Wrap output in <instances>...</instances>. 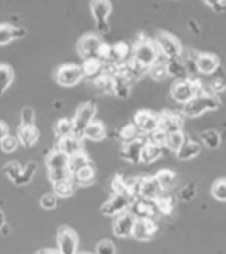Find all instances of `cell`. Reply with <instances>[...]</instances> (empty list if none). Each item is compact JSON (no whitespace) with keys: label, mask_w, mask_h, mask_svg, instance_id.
Listing matches in <instances>:
<instances>
[{"label":"cell","mask_w":226,"mask_h":254,"mask_svg":"<svg viewBox=\"0 0 226 254\" xmlns=\"http://www.w3.org/2000/svg\"><path fill=\"white\" fill-rule=\"evenodd\" d=\"M132 123L136 125V128L140 130V133L144 134V136H148V134L157 129L159 116L155 115V113L149 112V111H138L133 116Z\"/></svg>","instance_id":"13"},{"label":"cell","mask_w":226,"mask_h":254,"mask_svg":"<svg viewBox=\"0 0 226 254\" xmlns=\"http://www.w3.org/2000/svg\"><path fill=\"white\" fill-rule=\"evenodd\" d=\"M163 146L156 145V144H152L147 140L145 145L143 148V152H141V163L144 164H152L157 161L161 156L164 154Z\"/></svg>","instance_id":"29"},{"label":"cell","mask_w":226,"mask_h":254,"mask_svg":"<svg viewBox=\"0 0 226 254\" xmlns=\"http://www.w3.org/2000/svg\"><path fill=\"white\" fill-rule=\"evenodd\" d=\"M155 179L160 184V187L163 189V192H167L169 189H172L176 184L177 175L170 169H161L155 175Z\"/></svg>","instance_id":"31"},{"label":"cell","mask_w":226,"mask_h":254,"mask_svg":"<svg viewBox=\"0 0 226 254\" xmlns=\"http://www.w3.org/2000/svg\"><path fill=\"white\" fill-rule=\"evenodd\" d=\"M91 12L96 23V28L101 34L109 31L108 17L112 11V4L109 0H91Z\"/></svg>","instance_id":"10"},{"label":"cell","mask_w":226,"mask_h":254,"mask_svg":"<svg viewBox=\"0 0 226 254\" xmlns=\"http://www.w3.org/2000/svg\"><path fill=\"white\" fill-rule=\"evenodd\" d=\"M147 142V136H140L133 141L124 144L120 150V157L130 164L141 163V152Z\"/></svg>","instance_id":"12"},{"label":"cell","mask_w":226,"mask_h":254,"mask_svg":"<svg viewBox=\"0 0 226 254\" xmlns=\"http://www.w3.org/2000/svg\"><path fill=\"white\" fill-rule=\"evenodd\" d=\"M76 185L73 179H67L63 181H57V183L52 184V193H55L57 198H68L71 197L76 190Z\"/></svg>","instance_id":"27"},{"label":"cell","mask_w":226,"mask_h":254,"mask_svg":"<svg viewBox=\"0 0 226 254\" xmlns=\"http://www.w3.org/2000/svg\"><path fill=\"white\" fill-rule=\"evenodd\" d=\"M148 73L156 81H163L167 77H169L167 72V67H165V62H160V60L156 62L152 67L148 68Z\"/></svg>","instance_id":"41"},{"label":"cell","mask_w":226,"mask_h":254,"mask_svg":"<svg viewBox=\"0 0 226 254\" xmlns=\"http://www.w3.org/2000/svg\"><path fill=\"white\" fill-rule=\"evenodd\" d=\"M204 3L213 9L214 12H224V11H226L225 0H204Z\"/></svg>","instance_id":"50"},{"label":"cell","mask_w":226,"mask_h":254,"mask_svg":"<svg viewBox=\"0 0 226 254\" xmlns=\"http://www.w3.org/2000/svg\"><path fill=\"white\" fill-rule=\"evenodd\" d=\"M9 134V128L8 125L5 124L4 121L0 120V141L3 140V138H5Z\"/></svg>","instance_id":"51"},{"label":"cell","mask_w":226,"mask_h":254,"mask_svg":"<svg viewBox=\"0 0 226 254\" xmlns=\"http://www.w3.org/2000/svg\"><path fill=\"white\" fill-rule=\"evenodd\" d=\"M147 140L152 144H156V145L163 146L165 148V140H167V134L161 132L160 129H156L155 132H152L147 136Z\"/></svg>","instance_id":"47"},{"label":"cell","mask_w":226,"mask_h":254,"mask_svg":"<svg viewBox=\"0 0 226 254\" xmlns=\"http://www.w3.org/2000/svg\"><path fill=\"white\" fill-rule=\"evenodd\" d=\"M132 202H133V198H130L129 196L121 194V193H113L112 196L101 205L100 212L103 216L116 217L121 213L128 212Z\"/></svg>","instance_id":"8"},{"label":"cell","mask_w":226,"mask_h":254,"mask_svg":"<svg viewBox=\"0 0 226 254\" xmlns=\"http://www.w3.org/2000/svg\"><path fill=\"white\" fill-rule=\"evenodd\" d=\"M200 152H201V146H200L198 142L186 140L180 149L176 152V157L181 160V161H188V160L196 158L200 154Z\"/></svg>","instance_id":"26"},{"label":"cell","mask_w":226,"mask_h":254,"mask_svg":"<svg viewBox=\"0 0 226 254\" xmlns=\"http://www.w3.org/2000/svg\"><path fill=\"white\" fill-rule=\"evenodd\" d=\"M212 196L220 202H226V179H217L212 185Z\"/></svg>","instance_id":"40"},{"label":"cell","mask_w":226,"mask_h":254,"mask_svg":"<svg viewBox=\"0 0 226 254\" xmlns=\"http://www.w3.org/2000/svg\"><path fill=\"white\" fill-rule=\"evenodd\" d=\"M56 242H57V250L61 254H77L79 236L71 226H60L56 236Z\"/></svg>","instance_id":"9"},{"label":"cell","mask_w":226,"mask_h":254,"mask_svg":"<svg viewBox=\"0 0 226 254\" xmlns=\"http://www.w3.org/2000/svg\"><path fill=\"white\" fill-rule=\"evenodd\" d=\"M34 254H61L59 250L55 249H48V248H44V249H39L38 252H35Z\"/></svg>","instance_id":"53"},{"label":"cell","mask_w":226,"mask_h":254,"mask_svg":"<svg viewBox=\"0 0 226 254\" xmlns=\"http://www.w3.org/2000/svg\"><path fill=\"white\" fill-rule=\"evenodd\" d=\"M165 67H167L168 76H170L173 79L177 80H186L190 79L189 77V71L188 67L185 62L180 58H173V59H165Z\"/></svg>","instance_id":"22"},{"label":"cell","mask_w":226,"mask_h":254,"mask_svg":"<svg viewBox=\"0 0 226 254\" xmlns=\"http://www.w3.org/2000/svg\"><path fill=\"white\" fill-rule=\"evenodd\" d=\"M96 112V104L92 103V101L81 103V104L77 107L75 117L72 119V121H73V134H75L76 137H84V132L88 128V125L95 120Z\"/></svg>","instance_id":"5"},{"label":"cell","mask_w":226,"mask_h":254,"mask_svg":"<svg viewBox=\"0 0 226 254\" xmlns=\"http://www.w3.org/2000/svg\"><path fill=\"white\" fill-rule=\"evenodd\" d=\"M95 254H116V245L114 242L105 238L96 244Z\"/></svg>","instance_id":"43"},{"label":"cell","mask_w":226,"mask_h":254,"mask_svg":"<svg viewBox=\"0 0 226 254\" xmlns=\"http://www.w3.org/2000/svg\"><path fill=\"white\" fill-rule=\"evenodd\" d=\"M17 140L21 146L31 148L39 140V130L35 125H20L17 129Z\"/></svg>","instance_id":"24"},{"label":"cell","mask_w":226,"mask_h":254,"mask_svg":"<svg viewBox=\"0 0 226 254\" xmlns=\"http://www.w3.org/2000/svg\"><path fill=\"white\" fill-rule=\"evenodd\" d=\"M46 165L48 171V179L52 184L72 177L69 172V157L57 148L52 149L47 154Z\"/></svg>","instance_id":"1"},{"label":"cell","mask_w":226,"mask_h":254,"mask_svg":"<svg viewBox=\"0 0 226 254\" xmlns=\"http://www.w3.org/2000/svg\"><path fill=\"white\" fill-rule=\"evenodd\" d=\"M155 44L160 55L165 59L180 58L182 54V46L180 40L169 32L160 31L159 34L156 35Z\"/></svg>","instance_id":"6"},{"label":"cell","mask_w":226,"mask_h":254,"mask_svg":"<svg viewBox=\"0 0 226 254\" xmlns=\"http://www.w3.org/2000/svg\"><path fill=\"white\" fill-rule=\"evenodd\" d=\"M20 125H35V111L31 107H24L21 111Z\"/></svg>","instance_id":"48"},{"label":"cell","mask_w":226,"mask_h":254,"mask_svg":"<svg viewBox=\"0 0 226 254\" xmlns=\"http://www.w3.org/2000/svg\"><path fill=\"white\" fill-rule=\"evenodd\" d=\"M129 55H132V47L125 42L116 43L111 46V51H109V58L105 64H113V65H118L125 63L129 58Z\"/></svg>","instance_id":"20"},{"label":"cell","mask_w":226,"mask_h":254,"mask_svg":"<svg viewBox=\"0 0 226 254\" xmlns=\"http://www.w3.org/2000/svg\"><path fill=\"white\" fill-rule=\"evenodd\" d=\"M134 222H136V217L130 210L118 214L114 217V221H113V233L116 237L120 238L129 237L133 232Z\"/></svg>","instance_id":"15"},{"label":"cell","mask_w":226,"mask_h":254,"mask_svg":"<svg viewBox=\"0 0 226 254\" xmlns=\"http://www.w3.org/2000/svg\"><path fill=\"white\" fill-rule=\"evenodd\" d=\"M54 133L59 140L73 134V121H72V119L63 117V119L56 121V124L54 127Z\"/></svg>","instance_id":"35"},{"label":"cell","mask_w":226,"mask_h":254,"mask_svg":"<svg viewBox=\"0 0 226 254\" xmlns=\"http://www.w3.org/2000/svg\"><path fill=\"white\" fill-rule=\"evenodd\" d=\"M155 205L157 212L164 214V216H169L176 209V198L169 196V194H161L155 200Z\"/></svg>","instance_id":"30"},{"label":"cell","mask_w":226,"mask_h":254,"mask_svg":"<svg viewBox=\"0 0 226 254\" xmlns=\"http://www.w3.org/2000/svg\"><path fill=\"white\" fill-rule=\"evenodd\" d=\"M196 69L201 75H214L220 69V59L214 54H197Z\"/></svg>","instance_id":"17"},{"label":"cell","mask_w":226,"mask_h":254,"mask_svg":"<svg viewBox=\"0 0 226 254\" xmlns=\"http://www.w3.org/2000/svg\"><path fill=\"white\" fill-rule=\"evenodd\" d=\"M105 136H107L105 125L101 121L93 120L84 132L83 138H87V140H91V141H101V140H104Z\"/></svg>","instance_id":"28"},{"label":"cell","mask_w":226,"mask_h":254,"mask_svg":"<svg viewBox=\"0 0 226 254\" xmlns=\"http://www.w3.org/2000/svg\"><path fill=\"white\" fill-rule=\"evenodd\" d=\"M19 145H20V142H19L16 136H12V134H8L7 137L0 141V146L5 153H13L19 148Z\"/></svg>","instance_id":"44"},{"label":"cell","mask_w":226,"mask_h":254,"mask_svg":"<svg viewBox=\"0 0 226 254\" xmlns=\"http://www.w3.org/2000/svg\"><path fill=\"white\" fill-rule=\"evenodd\" d=\"M188 138L184 134V132H176V133L167 134V140H165V149L170 150V152H174L176 153L177 150L180 149L182 144L186 141Z\"/></svg>","instance_id":"38"},{"label":"cell","mask_w":226,"mask_h":254,"mask_svg":"<svg viewBox=\"0 0 226 254\" xmlns=\"http://www.w3.org/2000/svg\"><path fill=\"white\" fill-rule=\"evenodd\" d=\"M182 125H184L182 117L176 115V113L164 112L161 113V115H159V125H157V129H160L165 134L181 132V130H182Z\"/></svg>","instance_id":"16"},{"label":"cell","mask_w":226,"mask_h":254,"mask_svg":"<svg viewBox=\"0 0 226 254\" xmlns=\"http://www.w3.org/2000/svg\"><path fill=\"white\" fill-rule=\"evenodd\" d=\"M204 92H206V89L200 80L186 79L177 80L170 89V95L176 103L184 105L189 100H192L193 97L197 96V95H201Z\"/></svg>","instance_id":"4"},{"label":"cell","mask_w":226,"mask_h":254,"mask_svg":"<svg viewBox=\"0 0 226 254\" xmlns=\"http://www.w3.org/2000/svg\"><path fill=\"white\" fill-rule=\"evenodd\" d=\"M225 7H226V0H225Z\"/></svg>","instance_id":"56"},{"label":"cell","mask_w":226,"mask_h":254,"mask_svg":"<svg viewBox=\"0 0 226 254\" xmlns=\"http://www.w3.org/2000/svg\"><path fill=\"white\" fill-rule=\"evenodd\" d=\"M129 210L133 213L136 218H153L156 213H159L156 209L155 201L145 200L141 197H137L136 200H133Z\"/></svg>","instance_id":"19"},{"label":"cell","mask_w":226,"mask_h":254,"mask_svg":"<svg viewBox=\"0 0 226 254\" xmlns=\"http://www.w3.org/2000/svg\"><path fill=\"white\" fill-rule=\"evenodd\" d=\"M160 52L156 47L155 42H152L149 39H140L138 42L134 43V46L132 47V60L136 62L143 67L144 69L152 67L156 62L160 60Z\"/></svg>","instance_id":"3"},{"label":"cell","mask_w":226,"mask_h":254,"mask_svg":"<svg viewBox=\"0 0 226 254\" xmlns=\"http://www.w3.org/2000/svg\"><path fill=\"white\" fill-rule=\"evenodd\" d=\"M27 35L25 28L11 24H0V46H5L8 43L24 38Z\"/></svg>","instance_id":"25"},{"label":"cell","mask_w":226,"mask_h":254,"mask_svg":"<svg viewBox=\"0 0 226 254\" xmlns=\"http://www.w3.org/2000/svg\"><path fill=\"white\" fill-rule=\"evenodd\" d=\"M101 39L99 36L93 34L84 35L83 38H80V40L77 42V52H79L80 58L85 60V59H92L97 58L99 55V50H100Z\"/></svg>","instance_id":"11"},{"label":"cell","mask_w":226,"mask_h":254,"mask_svg":"<svg viewBox=\"0 0 226 254\" xmlns=\"http://www.w3.org/2000/svg\"><path fill=\"white\" fill-rule=\"evenodd\" d=\"M189 27H190V29H192L193 34H194V35H200V34H201V28H200V25L197 24V23L194 20L189 21Z\"/></svg>","instance_id":"52"},{"label":"cell","mask_w":226,"mask_h":254,"mask_svg":"<svg viewBox=\"0 0 226 254\" xmlns=\"http://www.w3.org/2000/svg\"><path fill=\"white\" fill-rule=\"evenodd\" d=\"M57 149L67 154L68 157H71L73 154L80 153V152H84L83 138L76 137L75 134L60 138L59 142H57Z\"/></svg>","instance_id":"23"},{"label":"cell","mask_w":226,"mask_h":254,"mask_svg":"<svg viewBox=\"0 0 226 254\" xmlns=\"http://www.w3.org/2000/svg\"><path fill=\"white\" fill-rule=\"evenodd\" d=\"M77 254H92V253H85V252H77Z\"/></svg>","instance_id":"55"},{"label":"cell","mask_w":226,"mask_h":254,"mask_svg":"<svg viewBox=\"0 0 226 254\" xmlns=\"http://www.w3.org/2000/svg\"><path fill=\"white\" fill-rule=\"evenodd\" d=\"M140 136H143V134L140 133V130L136 128V125H134L133 123L124 125L121 129H120V132H118V137L121 138V141L124 142V144L133 141V140L138 138Z\"/></svg>","instance_id":"39"},{"label":"cell","mask_w":226,"mask_h":254,"mask_svg":"<svg viewBox=\"0 0 226 254\" xmlns=\"http://www.w3.org/2000/svg\"><path fill=\"white\" fill-rule=\"evenodd\" d=\"M40 206L46 210H52L57 206V196L55 193H47L40 198Z\"/></svg>","instance_id":"46"},{"label":"cell","mask_w":226,"mask_h":254,"mask_svg":"<svg viewBox=\"0 0 226 254\" xmlns=\"http://www.w3.org/2000/svg\"><path fill=\"white\" fill-rule=\"evenodd\" d=\"M4 225H5V216H4V213H3V210H0V229H1Z\"/></svg>","instance_id":"54"},{"label":"cell","mask_w":226,"mask_h":254,"mask_svg":"<svg viewBox=\"0 0 226 254\" xmlns=\"http://www.w3.org/2000/svg\"><path fill=\"white\" fill-rule=\"evenodd\" d=\"M221 101L217 97V95L210 93V92H204L201 95H197L189 100L186 104L182 107V115L185 117H198L204 115L205 112H212L220 108Z\"/></svg>","instance_id":"2"},{"label":"cell","mask_w":226,"mask_h":254,"mask_svg":"<svg viewBox=\"0 0 226 254\" xmlns=\"http://www.w3.org/2000/svg\"><path fill=\"white\" fill-rule=\"evenodd\" d=\"M81 69H83V75L85 79L89 80V81H95L101 75H104L105 64L101 62L100 59H85L81 64Z\"/></svg>","instance_id":"21"},{"label":"cell","mask_w":226,"mask_h":254,"mask_svg":"<svg viewBox=\"0 0 226 254\" xmlns=\"http://www.w3.org/2000/svg\"><path fill=\"white\" fill-rule=\"evenodd\" d=\"M226 89V80H224L222 76H217L216 79L210 83V93L218 95Z\"/></svg>","instance_id":"49"},{"label":"cell","mask_w":226,"mask_h":254,"mask_svg":"<svg viewBox=\"0 0 226 254\" xmlns=\"http://www.w3.org/2000/svg\"><path fill=\"white\" fill-rule=\"evenodd\" d=\"M197 190H198V188L194 183H189L186 185L181 188L180 192H178V198L181 201H184V202H190L196 198L197 196Z\"/></svg>","instance_id":"42"},{"label":"cell","mask_w":226,"mask_h":254,"mask_svg":"<svg viewBox=\"0 0 226 254\" xmlns=\"http://www.w3.org/2000/svg\"><path fill=\"white\" fill-rule=\"evenodd\" d=\"M202 144L208 148V149H217L218 146L221 145V134L220 132L214 129H206L200 134Z\"/></svg>","instance_id":"36"},{"label":"cell","mask_w":226,"mask_h":254,"mask_svg":"<svg viewBox=\"0 0 226 254\" xmlns=\"http://www.w3.org/2000/svg\"><path fill=\"white\" fill-rule=\"evenodd\" d=\"M36 169H38V164L35 163V161L28 163L25 165V168H23V171L20 172V175L13 180V184L17 185V187L28 185V184L32 181V179H34L35 173H36Z\"/></svg>","instance_id":"34"},{"label":"cell","mask_w":226,"mask_h":254,"mask_svg":"<svg viewBox=\"0 0 226 254\" xmlns=\"http://www.w3.org/2000/svg\"><path fill=\"white\" fill-rule=\"evenodd\" d=\"M83 79V69H81V65H77V64H71V63L63 64L55 72L56 83L65 88L75 87Z\"/></svg>","instance_id":"7"},{"label":"cell","mask_w":226,"mask_h":254,"mask_svg":"<svg viewBox=\"0 0 226 254\" xmlns=\"http://www.w3.org/2000/svg\"><path fill=\"white\" fill-rule=\"evenodd\" d=\"M163 193V189L160 187V184L157 183V180L155 179V176L140 179V184H138V197L145 198V200L155 201Z\"/></svg>","instance_id":"18"},{"label":"cell","mask_w":226,"mask_h":254,"mask_svg":"<svg viewBox=\"0 0 226 254\" xmlns=\"http://www.w3.org/2000/svg\"><path fill=\"white\" fill-rule=\"evenodd\" d=\"M95 175H96L95 173V167H93V164H91V165L81 168L80 171L73 173L72 179H73L76 185H89V184L93 183Z\"/></svg>","instance_id":"32"},{"label":"cell","mask_w":226,"mask_h":254,"mask_svg":"<svg viewBox=\"0 0 226 254\" xmlns=\"http://www.w3.org/2000/svg\"><path fill=\"white\" fill-rule=\"evenodd\" d=\"M91 164H92V161L88 157V154L85 152H80V153L73 154L69 157V172H71V175H73L77 171H80L81 168L91 165Z\"/></svg>","instance_id":"37"},{"label":"cell","mask_w":226,"mask_h":254,"mask_svg":"<svg viewBox=\"0 0 226 254\" xmlns=\"http://www.w3.org/2000/svg\"><path fill=\"white\" fill-rule=\"evenodd\" d=\"M157 233V224L153 218H136L132 237L137 241H149Z\"/></svg>","instance_id":"14"},{"label":"cell","mask_w":226,"mask_h":254,"mask_svg":"<svg viewBox=\"0 0 226 254\" xmlns=\"http://www.w3.org/2000/svg\"><path fill=\"white\" fill-rule=\"evenodd\" d=\"M13 83V69L8 64L0 63V96L8 91Z\"/></svg>","instance_id":"33"},{"label":"cell","mask_w":226,"mask_h":254,"mask_svg":"<svg viewBox=\"0 0 226 254\" xmlns=\"http://www.w3.org/2000/svg\"><path fill=\"white\" fill-rule=\"evenodd\" d=\"M3 171H4L5 176H7L11 181H13L17 176L20 175V172L23 171V168H21L20 164L16 163V161H11V163L5 164L4 168H3Z\"/></svg>","instance_id":"45"}]
</instances>
